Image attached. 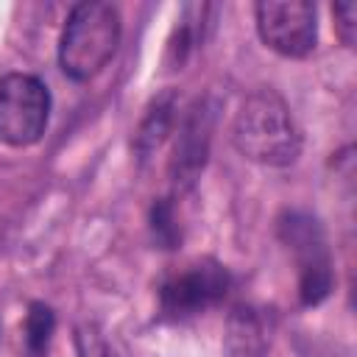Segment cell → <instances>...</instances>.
Masks as SVG:
<instances>
[{"label":"cell","mask_w":357,"mask_h":357,"mask_svg":"<svg viewBox=\"0 0 357 357\" xmlns=\"http://www.w3.org/2000/svg\"><path fill=\"white\" fill-rule=\"evenodd\" d=\"M231 139L245 159L268 167H284L301 151V134L290 106L273 89H257L240 103Z\"/></svg>","instance_id":"obj_1"},{"label":"cell","mask_w":357,"mask_h":357,"mask_svg":"<svg viewBox=\"0 0 357 357\" xmlns=\"http://www.w3.org/2000/svg\"><path fill=\"white\" fill-rule=\"evenodd\" d=\"M120 42V11L103 0H86L73 6L61 42H59V64L75 78L86 81L98 75L109 59L114 56Z\"/></svg>","instance_id":"obj_2"},{"label":"cell","mask_w":357,"mask_h":357,"mask_svg":"<svg viewBox=\"0 0 357 357\" xmlns=\"http://www.w3.org/2000/svg\"><path fill=\"white\" fill-rule=\"evenodd\" d=\"M50 117L47 86L28 73H8L0 78V142L25 148L39 142Z\"/></svg>","instance_id":"obj_3"},{"label":"cell","mask_w":357,"mask_h":357,"mask_svg":"<svg viewBox=\"0 0 357 357\" xmlns=\"http://www.w3.org/2000/svg\"><path fill=\"white\" fill-rule=\"evenodd\" d=\"M282 240L290 245L298 262V293L304 304H321L332 290V259L326 237L315 218L290 212L282 223Z\"/></svg>","instance_id":"obj_4"},{"label":"cell","mask_w":357,"mask_h":357,"mask_svg":"<svg viewBox=\"0 0 357 357\" xmlns=\"http://www.w3.org/2000/svg\"><path fill=\"white\" fill-rule=\"evenodd\" d=\"M257 31L262 42L287 59H304L315 50L318 22L315 6L307 0L257 3Z\"/></svg>","instance_id":"obj_5"},{"label":"cell","mask_w":357,"mask_h":357,"mask_svg":"<svg viewBox=\"0 0 357 357\" xmlns=\"http://www.w3.org/2000/svg\"><path fill=\"white\" fill-rule=\"evenodd\" d=\"M226 290H229V271L215 259H201L187 265L181 273L170 276L162 284L159 304L167 318H187L220 301Z\"/></svg>","instance_id":"obj_6"},{"label":"cell","mask_w":357,"mask_h":357,"mask_svg":"<svg viewBox=\"0 0 357 357\" xmlns=\"http://www.w3.org/2000/svg\"><path fill=\"white\" fill-rule=\"evenodd\" d=\"M209 131H212V112L206 103H195L178 128V145L173 156V178L178 184H192L201 173L209 151Z\"/></svg>","instance_id":"obj_7"},{"label":"cell","mask_w":357,"mask_h":357,"mask_svg":"<svg viewBox=\"0 0 357 357\" xmlns=\"http://www.w3.org/2000/svg\"><path fill=\"white\" fill-rule=\"evenodd\" d=\"M223 351H226V357H268L265 324L254 310L237 307L229 315Z\"/></svg>","instance_id":"obj_8"},{"label":"cell","mask_w":357,"mask_h":357,"mask_svg":"<svg viewBox=\"0 0 357 357\" xmlns=\"http://www.w3.org/2000/svg\"><path fill=\"white\" fill-rule=\"evenodd\" d=\"M173 120H176V98H173V92H162L148 106V112H145V117H142V123H139V128L134 134L137 153H142V156L153 153L165 142V137L170 134Z\"/></svg>","instance_id":"obj_9"},{"label":"cell","mask_w":357,"mask_h":357,"mask_svg":"<svg viewBox=\"0 0 357 357\" xmlns=\"http://www.w3.org/2000/svg\"><path fill=\"white\" fill-rule=\"evenodd\" d=\"M53 326H56L53 310L47 304H31V310L25 315V343H28V351L33 357H42L47 351V343L53 337Z\"/></svg>","instance_id":"obj_10"},{"label":"cell","mask_w":357,"mask_h":357,"mask_svg":"<svg viewBox=\"0 0 357 357\" xmlns=\"http://www.w3.org/2000/svg\"><path fill=\"white\" fill-rule=\"evenodd\" d=\"M151 229H153V240L162 243V248H173L176 240H178V226H176V218H173V206L167 201H159L153 206V215H151Z\"/></svg>","instance_id":"obj_11"},{"label":"cell","mask_w":357,"mask_h":357,"mask_svg":"<svg viewBox=\"0 0 357 357\" xmlns=\"http://www.w3.org/2000/svg\"><path fill=\"white\" fill-rule=\"evenodd\" d=\"M332 14H335V31H337L340 42L346 47H354V39H357V3L354 0L335 3Z\"/></svg>","instance_id":"obj_12"}]
</instances>
